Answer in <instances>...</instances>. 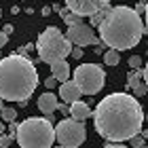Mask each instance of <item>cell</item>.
Segmentation results:
<instances>
[{
	"label": "cell",
	"mask_w": 148,
	"mask_h": 148,
	"mask_svg": "<svg viewBox=\"0 0 148 148\" xmlns=\"http://www.w3.org/2000/svg\"><path fill=\"white\" fill-rule=\"evenodd\" d=\"M140 83H146V66H144V68L131 70L129 78H127V87H129V89H133V87L140 85Z\"/></svg>",
	"instance_id": "14"
},
{
	"label": "cell",
	"mask_w": 148,
	"mask_h": 148,
	"mask_svg": "<svg viewBox=\"0 0 148 148\" xmlns=\"http://www.w3.org/2000/svg\"><path fill=\"white\" fill-rule=\"evenodd\" d=\"M45 87H47V89H55V87H57V80L53 78V76H49V78L45 80Z\"/></svg>",
	"instance_id": "25"
},
{
	"label": "cell",
	"mask_w": 148,
	"mask_h": 148,
	"mask_svg": "<svg viewBox=\"0 0 148 148\" xmlns=\"http://www.w3.org/2000/svg\"><path fill=\"white\" fill-rule=\"evenodd\" d=\"M57 108H59V112H62V114H66V116H70V106L68 104H57Z\"/></svg>",
	"instance_id": "27"
},
{
	"label": "cell",
	"mask_w": 148,
	"mask_h": 148,
	"mask_svg": "<svg viewBox=\"0 0 148 148\" xmlns=\"http://www.w3.org/2000/svg\"><path fill=\"white\" fill-rule=\"evenodd\" d=\"M66 38L70 40V45L74 47H95L99 45L102 40L95 36V32L89 23H78V25H70L68 32L64 34Z\"/></svg>",
	"instance_id": "8"
},
{
	"label": "cell",
	"mask_w": 148,
	"mask_h": 148,
	"mask_svg": "<svg viewBox=\"0 0 148 148\" xmlns=\"http://www.w3.org/2000/svg\"><path fill=\"white\" fill-rule=\"evenodd\" d=\"M36 51H38V59L45 64H55L59 62V59L68 57L70 55V40L66 38L62 32H59V28H55V25H49L47 30H42L38 34V40H36Z\"/></svg>",
	"instance_id": "5"
},
{
	"label": "cell",
	"mask_w": 148,
	"mask_h": 148,
	"mask_svg": "<svg viewBox=\"0 0 148 148\" xmlns=\"http://www.w3.org/2000/svg\"><path fill=\"white\" fill-rule=\"evenodd\" d=\"M110 0H66V9L78 17H91L93 13L108 9Z\"/></svg>",
	"instance_id": "9"
},
{
	"label": "cell",
	"mask_w": 148,
	"mask_h": 148,
	"mask_svg": "<svg viewBox=\"0 0 148 148\" xmlns=\"http://www.w3.org/2000/svg\"><path fill=\"white\" fill-rule=\"evenodd\" d=\"M0 57H2V55H0Z\"/></svg>",
	"instance_id": "39"
},
{
	"label": "cell",
	"mask_w": 148,
	"mask_h": 148,
	"mask_svg": "<svg viewBox=\"0 0 148 148\" xmlns=\"http://www.w3.org/2000/svg\"><path fill=\"white\" fill-rule=\"evenodd\" d=\"M74 85L78 87L80 95H95L102 91V87L106 83V74L102 70V66L97 64H80L74 70Z\"/></svg>",
	"instance_id": "6"
},
{
	"label": "cell",
	"mask_w": 148,
	"mask_h": 148,
	"mask_svg": "<svg viewBox=\"0 0 148 148\" xmlns=\"http://www.w3.org/2000/svg\"><path fill=\"white\" fill-rule=\"evenodd\" d=\"M131 91L136 93V97H144V95H146V83H140V85H136Z\"/></svg>",
	"instance_id": "21"
},
{
	"label": "cell",
	"mask_w": 148,
	"mask_h": 148,
	"mask_svg": "<svg viewBox=\"0 0 148 148\" xmlns=\"http://www.w3.org/2000/svg\"><path fill=\"white\" fill-rule=\"evenodd\" d=\"M4 131H6V125L2 123V121H0V136H2V133H4Z\"/></svg>",
	"instance_id": "33"
},
{
	"label": "cell",
	"mask_w": 148,
	"mask_h": 148,
	"mask_svg": "<svg viewBox=\"0 0 148 148\" xmlns=\"http://www.w3.org/2000/svg\"><path fill=\"white\" fill-rule=\"evenodd\" d=\"M129 142H131V148H142V146H146V138L142 133H138V136L129 138Z\"/></svg>",
	"instance_id": "18"
},
{
	"label": "cell",
	"mask_w": 148,
	"mask_h": 148,
	"mask_svg": "<svg viewBox=\"0 0 148 148\" xmlns=\"http://www.w3.org/2000/svg\"><path fill=\"white\" fill-rule=\"evenodd\" d=\"M2 106H4V102H2V99H0V108H2Z\"/></svg>",
	"instance_id": "35"
},
{
	"label": "cell",
	"mask_w": 148,
	"mask_h": 148,
	"mask_svg": "<svg viewBox=\"0 0 148 148\" xmlns=\"http://www.w3.org/2000/svg\"><path fill=\"white\" fill-rule=\"evenodd\" d=\"M15 142L21 148H51L55 144V133L53 125L47 119L30 116L23 123L17 125Z\"/></svg>",
	"instance_id": "4"
},
{
	"label": "cell",
	"mask_w": 148,
	"mask_h": 148,
	"mask_svg": "<svg viewBox=\"0 0 148 148\" xmlns=\"http://www.w3.org/2000/svg\"><path fill=\"white\" fill-rule=\"evenodd\" d=\"M57 95H55V93H42V95H40L38 97V110L40 112H42V114H53V112H55L57 110Z\"/></svg>",
	"instance_id": "12"
},
{
	"label": "cell",
	"mask_w": 148,
	"mask_h": 148,
	"mask_svg": "<svg viewBox=\"0 0 148 148\" xmlns=\"http://www.w3.org/2000/svg\"><path fill=\"white\" fill-rule=\"evenodd\" d=\"M0 114H2V121H4V123H11V121H15V119H17V108L2 106V108H0Z\"/></svg>",
	"instance_id": "17"
},
{
	"label": "cell",
	"mask_w": 148,
	"mask_h": 148,
	"mask_svg": "<svg viewBox=\"0 0 148 148\" xmlns=\"http://www.w3.org/2000/svg\"><path fill=\"white\" fill-rule=\"evenodd\" d=\"M70 55H72L74 59H80V57H83V47H72V49H70Z\"/></svg>",
	"instance_id": "24"
},
{
	"label": "cell",
	"mask_w": 148,
	"mask_h": 148,
	"mask_svg": "<svg viewBox=\"0 0 148 148\" xmlns=\"http://www.w3.org/2000/svg\"><path fill=\"white\" fill-rule=\"evenodd\" d=\"M0 17H2V11H0Z\"/></svg>",
	"instance_id": "37"
},
{
	"label": "cell",
	"mask_w": 148,
	"mask_h": 148,
	"mask_svg": "<svg viewBox=\"0 0 148 148\" xmlns=\"http://www.w3.org/2000/svg\"><path fill=\"white\" fill-rule=\"evenodd\" d=\"M142 148H146V146H142Z\"/></svg>",
	"instance_id": "38"
},
{
	"label": "cell",
	"mask_w": 148,
	"mask_h": 148,
	"mask_svg": "<svg viewBox=\"0 0 148 148\" xmlns=\"http://www.w3.org/2000/svg\"><path fill=\"white\" fill-rule=\"evenodd\" d=\"M91 114H93L91 106L80 102V99H76V102L70 104V119H74V121H80V123H83V121L91 119Z\"/></svg>",
	"instance_id": "11"
},
{
	"label": "cell",
	"mask_w": 148,
	"mask_h": 148,
	"mask_svg": "<svg viewBox=\"0 0 148 148\" xmlns=\"http://www.w3.org/2000/svg\"><path fill=\"white\" fill-rule=\"evenodd\" d=\"M104 64L106 66H119L121 64V51L108 49V51L104 53Z\"/></svg>",
	"instance_id": "16"
},
{
	"label": "cell",
	"mask_w": 148,
	"mask_h": 148,
	"mask_svg": "<svg viewBox=\"0 0 148 148\" xmlns=\"http://www.w3.org/2000/svg\"><path fill=\"white\" fill-rule=\"evenodd\" d=\"M95 131L108 142H127L144 125V108L129 93H110L93 110Z\"/></svg>",
	"instance_id": "1"
},
{
	"label": "cell",
	"mask_w": 148,
	"mask_h": 148,
	"mask_svg": "<svg viewBox=\"0 0 148 148\" xmlns=\"http://www.w3.org/2000/svg\"><path fill=\"white\" fill-rule=\"evenodd\" d=\"M47 15H51V6H45L42 9V17H47Z\"/></svg>",
	"instance_id": "31"
},
{
	"label": "cell",
	"mask_w": 148,
	"mask_h": 148,
	"mask_svg": "<svg viewBox=\"0 0 148 148\" xmlns=\"http://www.w3.org/2000/svg\"><path fill=\"white\" fill-rule=\"evenodd\" d=\"M59 97H62L64 104H72L80 97V91H78V87L74 85V80L68 78V80H64V83L59 85Z\"/></svg>",
	"instance_id": "10"
},
{
	"label": "cell",
	"mask_w": 148,
	"mask_h": 148,
	"mask_svg": "<svg viewBox=\"0 0 148 148\" xmlns=\"http://www.w3.org/2000/svg\"><path fill=\"white\" fill-rule=\"evenodd\" d=\"M104 148H129V146H123V144H108V146H104Z\"/></svg>",
	"instance_id": "30"
},
{
	"label": "cell",
	"mask_w": 148,
	"mask_h": 148,
	"mask_svg": "<svg viewBox=\"0 0 148 148\" xmlns=\"http://www.w3.org/2000/svg\"><path fill=\"white\" fill-rule=\"evenodd\" d=\"M133 11H136L140 17H142V15H146V0H142V2H138V4H136V9H133Z\"/></svg>",
	"instance_id": "23"
},
{
	"label": "cell",
	"mask_w": 148,
	"mask_h": 148,
	"mask_svg": "<svg viewBox=\"0 0 148 148\" xmlns=\"http://www.w3.org/2000/svg\"><path fill=\"white\" fill-rule=\"evenodd\" d=\"M51 148H62V146H51Z\"/></svg>",
	"instance_id": "36"
},
{
	"label": "cell",
	"mask_w": 148,
	"mask_h": 148,
	"mask_svg": "<svg viewBox=\"0 0 148 148\" xmlns=\"http://www.w3.org/2000/svg\"><path fill=\"white\" fill-rule=\"evenodd\" d=\"M129 66H131V70L142 68V66H144V59H142V55H133V57H129Z\"/></svg>",
	"instance_id": "20"
},
{
	"label": "cell",
	"mask_w": 148,
	"mask_h": 148,
	"mask_svg": "<svg viewBox=\"0 0 148 148\" xmlns=\"http://www.w3.org/2000/svg\"><path fill=\"white\" fill-rule=\"evenodd\" d=\"M15 131H17V123H15V121H11V123H9V133H6V136L15 138Z\"/></svg>",
	"instance_id": "26"
},
{
	"label": "cell",
	"mask_w": 148,
	"mask_h": 148,
	"mask_svg": "<svg viewBox=\"0 0 148 148\" xmlns=\"http://www.w3.org/2000/svg\"><path fill=\"white\" fill-rule=\"evenodd\" d=\"M104 15H106V9L93 13V15L89 17V23H91V25H99V23H102V19H104Z\"/></svg>",
	"instance_id": "19"
},
{
	"label": "cell",
	"mask_w": 148,
	"mask_h": 148,
	"mask_svg": "<svg viewBox=\"0 0 148 148\" xmlns=\"http://www.w3.org/2000/svg\"><path fill=\"white\" fill-rule=\"evenodd\" d=\"M53 133H55V142H59L62 148H78L87 140L85 125L80 123V121L70 119V116L59 121V123H55Z\"/></svg>",
	"instance_id": "7"
},
{
	"label": "cell",
	"mask_w": 148,
	"mask_h": 148,
	"mask_svg": "<svg viewBox=\"0 0 148 148\" xmlns=\"http://www.w3.org/2000/svg\"><path fill=\"white\" fill-rule=\"evenodd\" d=\"M23 49H25V53H30L32 49H34V45H23Z\"/></svg>",
	"instance_id": "34"
},
{
	"label": "cell",
	"mask_w": 148,
	"mask_h": 148,
	"mask_svg": "<svg viewBox=\"0 0 148 148\" xmlns=\"http://www.w3.org/2000/svg\"><path fill=\"white\" fill-rule=\"evenodd\" d=\"M57 13H59V17L64 19V23L68 25H78V23H83V17H78V15H74V13H70L68 9H66V6H59L57 9Z\"/></svg>",
	"instance_id": "15"
},
{
	"label": "cell",
	"mask_w": 148,
	"mask_h": 148,
	"mask_svg": "<svg viewBox=\"0 0 148 148\" xmlns=\"http://www.w3.org/2000/svg\"><path fill=\"white\" fill-rule=\"evenodd\" d=\"M11 142H13V138H9L6 133H2V136H0V148H9Z\"/></svg>",
	"instance_id": "22"
},
{
	"label": "cell",
	"mask_w": 148,
	"mask_h": 148,
	"mask_svg": "<svg viewBox=\"0 0 148 148\" xmlns=\"http://www.w3.org/2000/svg\"><path fill=\"white\" fill-rule=\"evenodd\" d=\"M6 42H9V36H6V34H2V32H0V49H2V47H4Z\"/></svg>",
	"instance_id": "29"
},
{
	"label": "cell",
	"mask_w": 148,
	"mask_h": 148,
	"mask_svg": "<svg viewBox=\"0 0 148 148\" xmlns=\"http://www.w3.org/2000/svg\"><path fill=\"white\" fill-rule=\"evenodd\" d=\"M17 55H28V53H25L23 47H19V49H17Z\"/></svg>",
	"instance_id": "32"
},
{
	"label": "cell",
	"mask_w": 148,
	"mask_h": 148,
	"mask_svg": "<svg viewBox=\"0 0 148 148\" xmlns=\"http://www.w3.org/2000/svg\"><path fill=\"white\" fill-rule=\"evenodd\" d=\"M2 34H6V36H11V34H13V25H11V23H4V28H2Z\"/></svg>",
	"instance_id": "28"
},
{
	"label": "cell",
	"mask_w": 148,
	"mask_h": 148,
	"mask_svg": "<svg viewBox=\"0 0 148 148\" xmlns=\"http://www.w3.org/2000/svg\"><path fill=\"white\" fill-rule=\"evenodd\" d=\"M97 28H99V40L114 51L133 49L146 34V25L142 17L131 6L125 4L106 9V15Z\"/></svg>",
	"instance_id": "2"
},
{
	"label": "cell",
	"mask_w": 148,
	"mask_h": 148,
	"mask_svg": "<svg viewBox=\"0 0 148 148\" xmlns=\"http://www.w3.org/2000/svg\"><path fill=\"white\" fill-rule=\"evenodd\" d=\"M51 76L57 80V83H64V80L70 78V64L66 59H59V62L51 64Z\"/></svg>",
	"instance_id": "13"
},
{
	"label": "cell",
	"mask_w": 148,
	"mask_h": 148,
	"mask_svg": "<svg viewBox=\"0 0 148 148\" xmlns=\"http://www.w3.org/2000/svg\"><path fill=\"white\" fill-rule=\"evenodd\" d=\"M38 87V72L28 55L13 53L0 57V99L2 102H28Z\"/></svg>",
	"instance_id": "3"
}]
</instances>
